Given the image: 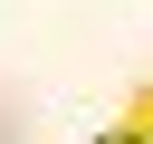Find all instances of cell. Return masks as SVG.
Returning a JSON list of instances; mask_svg holds the SVG:
<instances>
[{"label": "cell", "mask_w": 153, "mask_h": 144, "mask_svg": "<svg viewBox=\"0 0 153 144\" xmlns=\"http://www.w3.org/2000/svg\"><path fill=\"white\" fill-rule=\"evenodd\" d=\"M29 134H38V125H29V106H19V96H0V144H29Z\"/></svg>", "instance_id": "1"}]
</instances>
